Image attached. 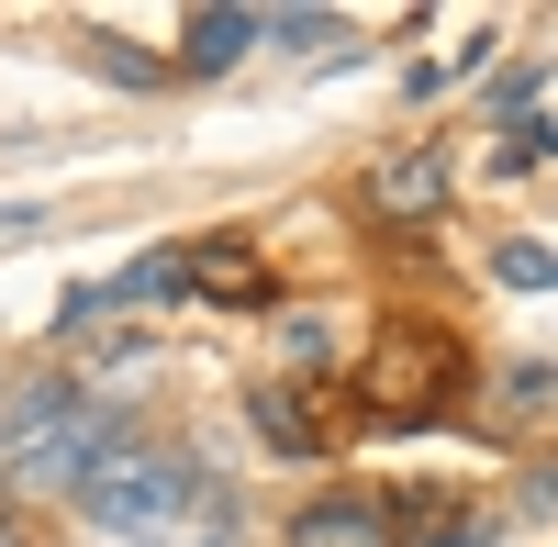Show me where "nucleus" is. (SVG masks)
Listing matches in <instances>:
<instances>
[{
    "instance_id": "20e7f679",
    "label": "nucleus",
    "mask_w": 558,
    "mask_h": 547,
    "mask_svg": "<svg viewBox=\"0 0 558 547\" xmlns=\"http://www.w3.org/2000/svg\"><path fill=\"white\" fill-rule=\"evenodd\" d=\"M291 547H402V514L380 491H313L291 514Z\"/></svg>"
},
{
    "instance_id": "9d476101",
    "label": "nucleus",
    "mask_w": 558,
    "mask_h": 547,
    "mask_svg": "<svg viewBox=\"0 0 558 547\" xmlns=\"http://www.w3.org/2000/svg\"><path fill=\"white\" fill-rule=\"evenodd\" d=\"M502 402H514V414H547V402H558V369H514V380H502Z\"/></svg>"
},
{
    "instance_id": "f8f14e48",
    "label": "nucleus",
    "mask_w": 558,
    "mask_h": 547,
    "mask_svg": "<svg viewBox=\"0 0 558 547\" xmlns=\"http://www.w3.org/2000/svg\"><path fill=\"white\" fill-rule=\"evenodd\" d=\"M0 547H23V536H12V525H0Z\"/></svg>"
},
{
    "instance_id": "f03ea898",
    "label": "nucleus",
    "mask_w": 558,
    "mask_h": 547,
    "mask_svg": "<svg viewBox=\"0 0 558 547\" xmlns=\"http://www.w3.org/2000/svg\"><path fill=\"white\" fill-rule=\"evenodd\" d=\"M78 514L112 525V536H146V547H168L179 525H235V503H223L191 459H168V447H112V459H89L78 470Z\"/></svg>"
},
{
    "instance_id": "7ed1b4c3",
    "label": "nucleus",
    "mask_w": 558,
    "mask_h": 547,
    "mask_svg": "<svg viewBox=\"0 0 558 547\" xmlns=\"http://www.w3.org/2000/svg\"><path fill=\"white\" fill-rule=\"evenodd\" d=\"M447 391H458V347L447 336H391L380 369H368V402H380V414H447Z\"/></svg>"
},
{
    "instance_id": "9b49d317",
    "label": "nucleus",
    "mask_w": 558,
    "mask_h": 547,
    "mask_svg": "<svg viewBox=\"0 0 558 547\" xmlns=\"http://www.w3.org/2000/svg\"><path fill=\"white\" fill-rule=\"evenodd\" d=\"M525 514H558V470H536V481H525Z\"/></svg>"
},
{
    "instance_id": "0eeeda50",
    "label": "nucleus",
    "mask_w": 558,
    "mask_h": 547,
    "mask_svg": "<svg viewBox=\"0 0 558 547\" xmlns=\"http://www.w3.org/2000/svg\"><path fill=\"white\" fill-rule=\"evenodd\" d=\"M257 436H268V447H291V459H313V447H324V425L302 414L291 391H257Z\"/></svg>"
},
{
    "instance_id": "f257e3e1",
    "label": "nucleus",
    "mask_w": 558,
    "mask_h": 547,
    "mask_svg": "<svg viewBox=\"0 0 558 547\" xmlns=\"http://www.w3.org/2000/svg\"><path fill=\"white\" fill-rule=\"evenodd\" d=\"M112 436H123V402L78 391V380H34V391L0 402V481H23V491H78L89 459H112Z\"/></svg>"
},
{
    "instance_id": "6e6552de",
    "label": "nucleus",
    "mask_w": 558,
    "mask_h": 547,
    "mask_svg": "<svg viewBox=\"0 0 558 547\" xmlns=\"http://www.w3.org/2000/svg\"><path fill=\"white\" fill-rule=\"evenodd\" d=\"M558 157V134L547 123H514V134H492V179H525V168H547Z\"/></svg>"
},
{
    "instance_id": "1a4fd4ad",
    "label": "nucleus",
    "mask_w": 558,
    "mask_h": 547,
    "mask_svg": "<svg viewBox=\"0 0 558 547\" xmlns=\"http://www.w3.org/2000/svg\"><path fill=\"white\" fill-rule=\"evenodd\" d=\"M502 280H514V291H558V257L547 246H502Z\"/></svg>"
},
{
    "instance_id": "39448f33",
    "label": "nucleus",
    "mask_w": 558,
    "mask_h": 547,
    "mask_svg": "<svg viewBox=\"0 0 558 547\" xmlns=\"http://www.w3.org/2000/svg\"><path fill=\"white\" fill-rule=\"evenodd\" d=\"M368 212L436 223V212H447V157H425V146H413V157H380V168H368Z\"/></svg>"
},
{
    "instance_id": "423d86ee",
    "label": "nucleus",
    "mask_w": 558,
    "mask_h": 547,
    "mask_svg": "<svg viewBox=\"0 0 558 547\" xmlns=\"http://www.w3.org/2000/svg\"><path fill=\"white\" fill-rule=\"evenodd\" d=\"M268 34V12H191V34H179V57L191 68H235L246 45Z\"/></svg>"
}]
</instances>
